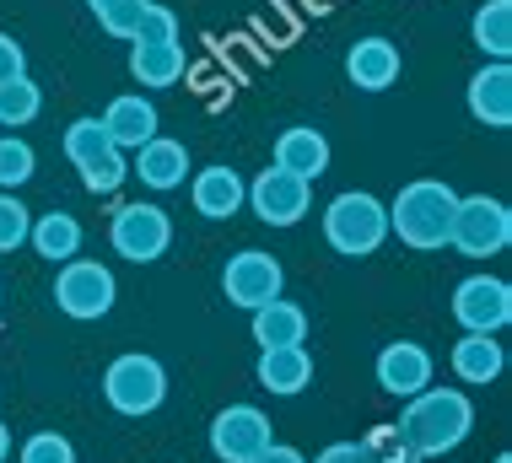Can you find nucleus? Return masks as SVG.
Segmentation results:
<instances>
[{"instance_id":"nucleus-32","label":"nucleus","mask_w":512,"mask_h":463,"mask_svg":"<svg viewBox=\"0 0 512 463\" xmlns=\"http://www.w3.org/2000/svg\"><path fill=\"white\" fill-rule=\"evenodd\" d=\"M168 38H178V17L168 6H157V0H146L141 22H135L130 44H168Z\"/></svg>"},{"instance_id":"nucleus-12","label":"nucleus","mask_w":512,"mask_h":463,"mask_svg":"<svg viewBox=\"0 0 512 463\" xmlns=\"http://www.w3.org/2000/svg\"><path fill=\"white\" fill-rule=\"evenodd\" d=\"M275 442V426L265 410H254V404H227V410H216L211 420V453L221 463H248L254 453H265Z\"/></svg>"},{"instance_id":"nucleus-9","label":"nucleus","mask_w":512,"mask_h":463,"mask_svg":"<svg viewBox=\"0 0 512 463\" xmlns=\"http://www.w3.org/2000/svg\"><path fill=\"white\" fill-rule=\"evenodd\" d=\"M281 286H286V270L275 254H265V248H243V254H232L227 270H221V291H227V302L243 307V313L275 302Z\"/></svg>"},{"instance_id":"nucleus-30","label":"nucleus","mask_w":512,"mask_h":463,"mask_svg":"<svg viewBox=\"0 0 512 463\" xmlns=\"http://www.w3.org/2000/svg\"><path fill=\"white\" fill-rule=\"evenodd\" d=\"M27 227H33V210L17 194H0V254H17L27 243Z\"/></svg>"},{"instance_id":"nucleus-7","label":"nucleus","mask_w":512,"mask_h":463,"mask_svg":"<svg viewBox=\"0 0 512 463\" xmlns=\"http://www.w3.org/2000/svg\"><path fill=\"white\" fill-rule=\"evenodd\" d=\"M108 243H114V254L130 259V264H157L173 243V221L162 205L130 200V205L114 210V221H108Z\"/></svg>"},{"instance_id":"nucleus-36","label":"nucleus","mask_w":512,"mask_h":463,"mask_svg":"<svg viewBox=\"0 0 512 463\" xmlns=\"http://www.w3.org/2000/svg\"><path fill=\"white\" fill-rule=\"evenodd\" d=\"M6 453H11V426H0V463H6Z\"/></svg>"},{"instance_id":"nucleus-8","label":"nucleus","mask_w":512,"mask_h":463,"mask_svg":"<svg viewBox=\"0 0 512 463\" xmlns=\"http://www.w3.org/2000/svg\"><path fill=\"white\" fill-rule=\"evenodd\" d=\"M512 243V210L502 200H491V194H459V216H453V237L448 248H459L469 259H496L507 254Z\"/></svg>"},{"instance_id":"nucleus-2","label":"nucleus","mask_w":512,"mask_h":463,"mask_svg":"<svg viewBox=\"0 0 512 463\" xmlns=\"http://www.w3.org/2000/svg\"><path fill=\"white\" fill-rule=\"evenodd\" d=\"M453 216H459V194L442 178H415L394 194L389 205V232L415 254H437L453 237Z\"/></svg>"},{"instance_id":"nucleus-3","label":"nucleus","mask_w":512,"mask_h":463,"mask_svg":"<svg viewBox=\"0 0 512 463\" xmlns=\"http://www.w3.org/2000/svg\"><path fill=\"white\" fill-rule=\"evenodd\" d=\"M324 237L340 259H367L389 237V205L367 189H345L324 205Z\"/></svg>"},{"instance_id":"nucleus-18","label":"nucleus","mask_w":512,"mask_h":463,"mask_svg":"<svg viewBox=\"0 0 512 463\" xmlns=\"http://www.w3.org/2000/svg\"><path fill=\"white\" fill-rule=\"evenodd\" d=\"M345 76L356 92H389L399 81V44L389 38H356L345 54Z\"/></svg>"},{"instance_id":"nucleus-10","label":"nucleus","mask_w":512,"mask_h":463,"mask_svg":"<svg viewBox=\"0 0 512 463\" xmlns=\"http://www.w3.org/2000/svg\"><path fill=\"white\" fill-rule=\"evenodd\" d=\"M243 205L254 210L265 227H297V221L308 216V205H313V184L297 178V173H281V167H265V173L248 184Z\"/></svg>"},{"instance_id":"nucleus-17","label":"nucleus","mask_w":512,"mask_h":463,"mask_svg":"<svg viewBox=\"0 0 512 463\" xmlns=\"http://www.w3.org/2000/svg\"><path fill=\"white\" fill-rule=\"evenodd\" d=\"M329 140H324V130H313V124H292V130H281L275 135V167L281 173H297V178H324L329 173Z\"/></svg>"},{"instance_id":"nucleus-29","label":"nucleus","mask_w":512,"mask_h":463,"mask_svg":"<svg viewBox=\"0 0 512 463\" xmlns=\"http://www.w3.org/2000/svg\"><path fill=\"white\" fill-rule=\"evenodd\" d=\"M362 447H367L372 463H421V453H415V447L394 431V420H389V426H372L362 437Z\"/></svg>"},{"instance_id":"nucleus-37","label":"nucleus","mask_w":512,"mask_h":463,"mask_svg":"<svg viewBox=\"0 0 512 463\" xmlns=\"http://www.w3.org/2000/svg\"><path fill=\"white\" fill-rule=\"evenodd\" d=\"M496 463H512V453H502V458H496Z\"/></svg>"},{"instance_id":"nucleus-16","label":"nucleus","mask_w":512,"mask_h":463,"mask_svg":"<svg viewBox=\"0 0 512 463\" xmlns=\"http://www.w3.org/2000/svg\"><path fill=\"white\" fill-rule=\"evenodd\" d=\"M243 173L238 167H227V162H216V167H200L195 173V184H189V200H195V210L205 221H227V216H238L243 210Z\"/></svg>"},{"instance_id":"nucleus-19","label":"nucleus","mask_w":512,"mask_h":463,"mask_svg":"<svg viewBox=\"0 0 512 463\" xmlns=\"http://www.w3.org/2000/svg\"><path fill=\"white\" fill-rule=\"evenodd\" d=\"M103 130L119 151H135L157 135V108H151V97H141V92H124L103 108Z\"/></svg>"},{"instance_id":"nucleus-6","label":"nucleus","mask_w":512,"mask_h":463,"mask_svg":"<svg viewBox=\"0 0 512 463\" xmlns=\"http://www.w3.org/2000/svg\"><path fill=\"white\" fill-rule=\"evenodd\" d=\"M114 270L98 259H65L60 275H54V307L76 324H92V318H108L114 313Z\"/></svg>"},{"instance_id":"nucleus-35","label":"nucleus","mask_w":512,"mask_h":463,"mask_svg":"<svg viewBox=\"0 0 512 463\" xmlns=\"http://www.w3.org/2000/svg\"><path fill=\"white\" fill-rule=\"evenodd\" d=\"M248 463H308V458H302L297 447H286V442H270L265 453H254V458H248Z\"/></svg>"},{"instance_id":"nucleus-15","label":"nucleus","mask_w":512,"mask_h":463,"mask_svg":"<svg viewBox=\"0 0 512 463\" xmlns=\"http://www.w3.org/2000/svg\"><path fill=\"white\" fill-rule=\"evenodd\" d=\"M130 173L141 178L146 189H184V173H189V151L184 140H168V135H151L146 146H135L130 157Z\"/></svg>"},{"instance_id":"nucleus-5","label":"nucleus","mask_w":512,"mask_h":463,"mask_svg":"<svg viewBox=\"0 0 512 463\" xmlns=\"http://www.w3.org/2000/svg\"><path fill=\"white\" fill-rule=\"evenodd\" d=\"M65 157H71V167L81 173V184L92 194H114L124 178H130V151H119L114 140H108L103 119H76L71 130H65Z\"/></svg>"},{"instance_id":"nucleus-13","label":"nucleus","mask_w":512,"mask_h":463,"mask_svg":"<svg viewBox=\"0 0 512 463\" xmlns=\"http://www.w3.org/2000/svg\"><path fill=\"white\" fill-rule=\"evenodd\" d=\"M372 377H378L383 394L410 399V394H421V388L432 383V350L415 345V340H394V345L378 350V361H372Z\"/></svg>"},{"instance_id":"nucleus-22","label":"nucleus","mask_w":512,"mask_h":463,"mask_svg":"<svg viewBox=\"0 0 512 463\" xmlns=\"http://www.w3.org/2000/svg\"><path fill=\"white\" fill-rule=\"evenodd\" d=\"M189 70V54L178 38H168V44H130V76L141 81V87L162 92V87H178Z\"/></svg>"},{"instance_id":"nucleus-33","label":"nucleus","mask_w":512,"mask_h":463,"mask_svg":"<svg viewBox=\"0 0 512 463\" xmlns=\"http://www.w3.org/2000/svg\"><path fill=\"white\" fill-rule=\"evenodd\" d=\"M11 76H27V54L11 33H0V81H11Z\"/></svg>"},{"instance_id":"nucleus-25","label":"nucleus","mask_w":512,"mask_h":463,"mask_svg":"<svg viewBox=\"0 0 512 463\" xmlns=\"http://www.w3.org/2000/svg\"><path fill=\"white\" fill-rule=\"evenodd\" d=\"M469 38L486 60H512V0H486L469 22Z\"/></svg>"},{"instance_id":"nucleus-27","label":"nucleus","mask_w":512,"mask_h":463,"mask_svg":"<svg viewBox=\"0 0 512 463\" xmlns=\"http://www.w3.org/2000/svg\"><path fill=\"white\" fill-rule=\"evenodd\" d=\"M33 167H38V157H33V146H27L22 135H0V189H22L27 178H33Z\"/></svg>"},{"instance_id":"nucleus-26","label":"nucleus","mask_w":512,"mask_h":463,"mask_svg":"<svg viewBox=\"0 0 512 463\" xmlns=\"http://www.w3.org/2000/svg\"><path fill=\"white\" fill-rule=\"evenodd\" d=\"M38 108H44V92L33 87V76L0 81V130H22V124H33Z\"/></svg>"},{"instance_id":"nucleus-28","label":"nucleus","mask_w":512,"mask_h":463,"mask_svg":"<svg viewBox=\"0 0 512 463\" xmlns=\"http://www.w3.org/2000/svg\"><path fill=\"white\" fill-rule=\"evenodd\" d=\"M87 6H92V17H98V27L108 38H124V44H130V33H135V22H141L146 0H87Z\"/></svg>"},{"instance_id":"nucleus-23","label":"nucleus","mask_w":512,"mask_h":463,"mask_svg":"<svg viewBox=\"0 0 512 463\" xmlns=\"http://www.w3.org/2000/svg\"><path fill=\"white\" fill-rule=\"evenodd\" d=\"M27 243H33L38 259L49 264H65L81 254V221L71 210H49V216H33V227H27Z\"/></svg>"},{"instance_id":"nucleus-31","label":"nucleus","mask_w":512,"mask_h":463,"mask_svg":"<svg viewBox=\"0 0 512 463\" xmlns=\"http://www.w3.org/2000/svg\"><path fill=\"white\" fill-rule=\"evenodd\" d=\"M17 463H76V447L60 437V431H33V437L22 442Z\"/></svg>"},{"instance_id":"nucleus-20","label":"nucleus","mask_w":512,"mask_h":463,"mask_svg":"<svg viewBox=\"0 0 512 463\" xmlns=\"http://www.w3.org/2000/svg\"><path fill=\"white\" fill-rule=\"evenodd\" d=\"M448 361H453V377H459V383L486 388V383H496V377L507 372V345L496 340V334H464Z\"/></svg>"},{"instance_id":"nucleus-34","label":"nucleus","mask_w":512,"mask_h":463,"mask_svg":"<svg viewBox=\"0 0 512 463\" xmlns=\"http://www.w3.org/2000/svg\"><path fill=\"white\" fill-rule=\"evenodd\" d=\"M313 463H372V458H367V447H362V442H329Z\"/></svg>"},{"instance_id":"nucleus-14","label":"nucleus","mask_w":512,"mask_h":463,"mask_svg":"<svg viewBox=\"0 0 512 463\" xmlns=\"http://www.w3.org/2000/svg\"><path fill=\"white\" fill-rule=\"evenodd\" d=\"M464 103H469V114L486 124V130H507L512 124V65L507 60H486L475 76H469Z\"/></svg>"},{"instance_id":"nucleus-1","label":"nucleus","mask_w":512,"mask_h":463,"mask_svg":"<svg viewBox=\"0 0 512 463\" xmlns=\"http://www.w3.org/2000/svg\"><path fill=\"white\" fill-rule=\"evenodd\" d=\"M394 431L421 458H442V453H453V447L469 442V431H475V404H469V394H459V388H432L426 383L421 394L405 399Z\"/></svg>"},{"instance_id":"nucleus-4","label":"nucleus","mask_w":512,"mask_h":463,"mask_svg":"<svg viewBox=\"0 0 512 463\" xmlns=\"http://www.w3.org/2000/svg\"><path fill=\"white\" fill-rule=\"evenodd\" d=\"M103 399L108 410L141 420V415H157L162 399H168V372H162L157 356H141V350H130V356L108 361L103 372Z\"/></svg>"},{"instance_id":"nucleus-24","label":"nucleus","mask_w":512,"mask_h":463,"mask_svg":"<svg viewBox=\"0 0 512 463\" xmlns=\"http://www.w3.org/2000/svg\"><path fill=\"white\" fill-rule=\"evenodd\" d=\"M254 345L259 350H270V345H302L308 340V313H302L297 302H265V307H254Z\"/></svg>"},{"instance_id":"nucleus-21","label":"nucleus","mask_w":512,"mask_h":463,"mask_svg":"<svg viewBox=\"0 0 512 463\" xmlns=\"http://www.w3.org/2000/svg\"><path fill=\"white\" fill-rule=\"evenodd\" d=\"M308 383H313V356H308V345H270V350H259V388L292 399V394H302Z\"/></svg>"},{"instance_id":"nucleus-11","label":"nucleus","mask_w":512,"mask_h":463,"mask_svg":"<svg viewBox=\"0 0 512 463\" xmlns=\"http://www.w3.org/2000/svg\"><path fill=\"white\" fill-rule=\"evenodd\" d=\"M453 318L464 334H502L512 324V286L496 275H469L453 286Z\"/></svg>"}]
</instances>
